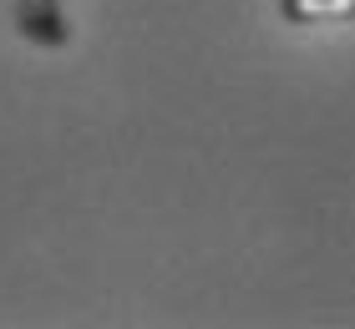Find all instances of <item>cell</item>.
<instances>
[{
	"instance_id": "6da1fadb",
	"label": "cell",
	"mask_w": 355,
	"mask_h": 329,
	"mask_svg": "<svg viewBox=\"0 0 355 329\" xmlns=\"http://www.w3.org/2000/svg\"><path fill=\"white\" fill-rule=\"evenodd\" d=\"M289 21H355V0H279Z\"/></svg>"
}]
</instances>
